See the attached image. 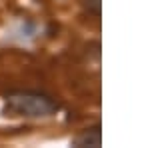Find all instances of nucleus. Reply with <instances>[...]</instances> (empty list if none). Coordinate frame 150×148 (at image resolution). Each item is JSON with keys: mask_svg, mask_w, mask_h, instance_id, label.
Masks as SVG:
<instances>
[{"mask_svg": "<svg viewBox=\"0 0 150 148\" xmlns=\"http://www.w3.org/2000/svg\"><path fill=\"white\" fill-rule=\"evenodd\" d=\"M102 144V130L96 124L92 128H84L78 136L72 138V146L78 148H98Z\"/></svg>", "mask_w": 150, "mask_h": 148, "instance_id": "f03ea898", "label": "nucleus"}, {"mask_svg": "<svg viewBox=\"0 0 150 148\" xmlns=\"http://www.w3.org/2000/svg\"><path fill=\"white\" fill-rule=\"evenodd\" d=\"M84 8L88 10V14L100 16V8H102V0H84Z\"/></svg>", "mask_w": 150, "mask_h": 148, "instance_id": "7ed1b4c3", "label": "nucleus"}, {"mask_svg": "<svg viewBox=\"0 0 150 148\" xmlns=\"http://www.w3.org/2000/svg\"><path fill=\"white\" fill-rule=\"evenodd\" d=\"M58 110V104L42 92L18 90L4 98V114L18 118H46Z\"/></svg>", "mask_w": 150, "mask_h": 148, "instance_id": "f257e3e1", "label": "nucleus"}]
</instances>
